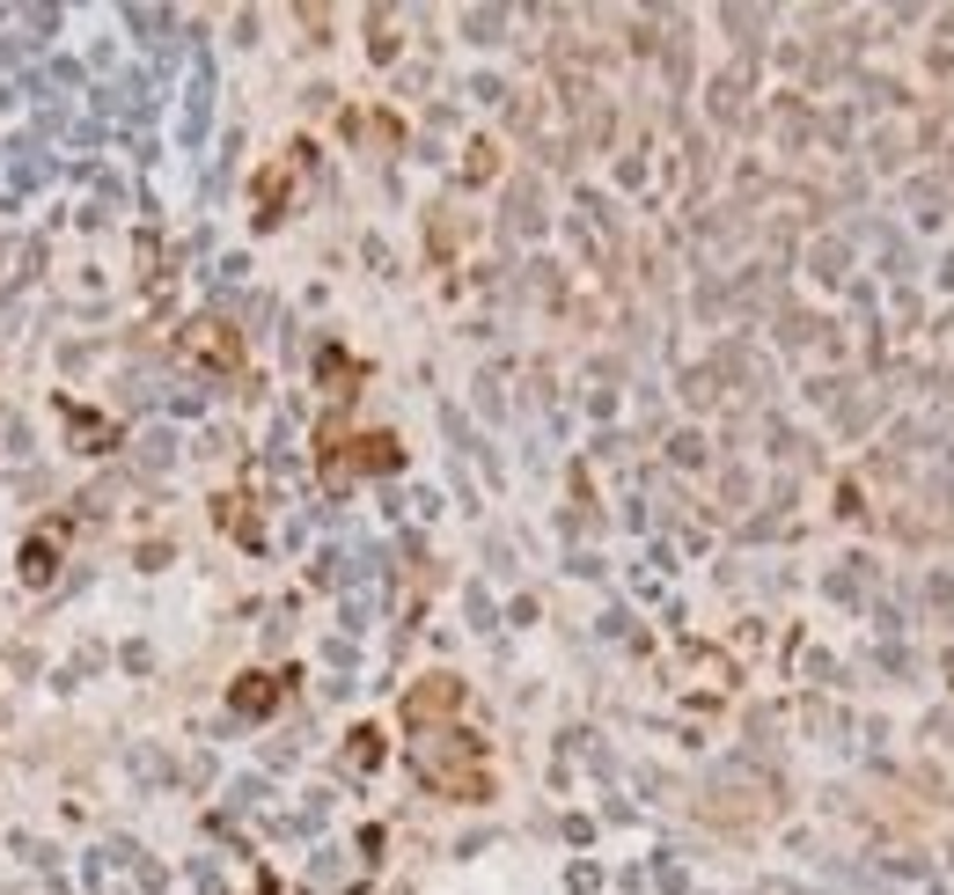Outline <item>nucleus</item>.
<instances>
[{"mask_svg":"<svg viewBox=\"0 0 954 895\" xmlns=\"http://www.w3.org/2000/svg\"><path fill=\"white\" fill-rule=\"evenodd\" d=\"M52 565H59V544H52V528H45V536L22 544V580H52Z\"/></svg>","mask_w":954,"mask_h":895,"instance_id":"3","label":"nucleus"},{"mask_svg":"<svg viewBox=\"0 0 954 895\" xmlns=\"http://www.w3.org/2000/svg\"><path fill=\"white\" fill-rule=\"evenodd\" d=\"M228 704L243 712V720H257V712H272V704H280V675H243Z\"/></svg>","mask_w":954,"mask_h":895,"instance_id":"1","label":"nucleus"},{"mask_svg":"<svg viewBox=\"0 0 954 895\" xmlns=\"http://www.w3.org/2000/svg\"><path fill=\"white\" fill-rule=\"evenodd\" d=\"M192 352L213 360V368H235V338L221 331V323H192Z\"/></svg>","mask_w":954,"mask_h":895,"instance_id":"2","label":"nucleus"},{"mask_svg":"<svg viewBox=\"0 0 954 895\" xmlns=\"http://www.w3.org/2000/svg\"><path fill=\"white\" fill-rule=\"evenodd\" d=\"M456 698H463V690L448 683V675H434V683H426L419 698H411V720H434V712H448V704H456Z\"/></svg>","mask_w":954,"mask_h":895,"instance_id":"4","label":"nucleus"}]
</instances>
